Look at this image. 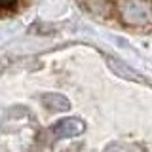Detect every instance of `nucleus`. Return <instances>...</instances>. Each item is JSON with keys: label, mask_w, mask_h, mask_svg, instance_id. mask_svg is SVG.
Returning a JSON list of instances; mask_svg holds the SVG:
<instances>
[{"label": "nucleus", "mask_w": 152, "mask_h": 152, "mask_svg": "<svg viewBox=\"0 0 152 152\" xmlns=\"http://www.w3.org/2000/svg\"><path fill=\"white\" fill-rule=\"evenodd\" d=\"M80 4L93 15L124 27L152 28V0H80Z\"/></svg>", "instance_id": "1"}, {"label": "nucleus", "mask_w": 152, "mask_h": 152, "mask_svg": "<svg viewBox=\"0 0 152 152\" xmlns=\"http://www.w3.org/2000/svg\"><path fill=\"white\" fill-rule=\"evenodd\" d=\"M55 137L63 139V137H78L86 131V124L78 118H65V120L57 122L53 127H51Z\"/></svg>", "instance_id": "2"}, {"label": "nucleus", "mask_w": 152, "mask_h": 152, "mask_svg": "<svg viewBox=\"0 0 152 152\" xmlns=\"http://www.w3.org/2000/svg\"><path fill=\"white\" fill-rule=\"evenodd\" d=\"M40 99L44 103V107H48L53 112H65L70 108V101L61 93H44Z\"/></svg>", "instance_id": "3"}, {"label": "nucleus", "mask_w": 152, "mask_h": 152, "mask_svg": "<svg viewBox=\"0 0 152 152\" xmlns=\"http://www.w3.org/2000/svg\"><path fill=\"white\" fill-rule=\"evenodd\" d=\"M107 63H108V66H110L112 72H116L118 76H122V78H126V80H133V82H141V78L137 76V72H133L131 66H127L126 63H122L120 59L107 57Z\"/></svg>", "instance_id": "4"}, {"label": "nucleus", "mask_w": 152, "mask_h": 152, "mask_svg": "<svg viewBox=\"0 0 152 152\" xmlns=\"http://www.w3.org/2000/svg\"><path fill=\"white\" fill-rule=\"evenodd\" d=\"M21 4L23 0H0V12H12Z\"/></svg>", "instance_id": "5"}]
</instances>
